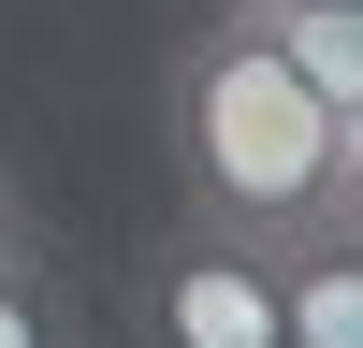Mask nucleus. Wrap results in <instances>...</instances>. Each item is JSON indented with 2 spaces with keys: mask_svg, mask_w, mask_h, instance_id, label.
I'll return each instance as SVG.
<instances>
[{
  "mask_svg": "<svg viewBox=\"0 0 363 348\" xmlns=\"http://www.w3.org/2000/svg\"><path fill=\"white\" fill-rule=\"evenodd\" d=\"M335 218H363V102L335 116Z\"/></svg>",
  "mask_w": 363,
  "mask_h": 348,
  "instance_id": "423d86ee",
  "label": "nucleus"
},
{
  "mask_svg": "<svg viewBox=\"0 0 363 348\" xmlns=\"http://www.w3.org/2000/svg\"><path fill=\"white\" fill-rule=\"evenodd\" d=\"M131 348H291L277 319V232L247 218H160L131 261Z\"/></svg>",
  "mask_w": 363,
  "mask_h": 348,
  "instance_id": "f03ea898",
  "label": "nucleus"
},
{
  "mask_svg": "<svg viewBox=\"0 0 363 348\" xmlns=\"http://www.w3.org/2000/svg\"><path fill=\"white\" fill-rule=\"evenodd\" d=\"M203 15H262V0H203Z\"/></svg>",
  "mask_w": 363,
  "mask_h": 348,
  "instance_id": "6e6552de",
  "label": "nucleus"
},
{
  "mask_svg": "<svg viewBox=\"0 0 363 348\" xmlns=\"http://www.w3.org/2000/svg\"><path fill=\"white\" fill-rule=\"evenodd\" d=\"M0 348H73V305H58V276H44V261H0Z\"/></svg>",
  "mask_w": 363,
  "mask_h": 348,
  "instance_id": "39448f33",
  "label": "nucleus"
},
{
  "mask_svg": "<svg viewBox=\"0 0 363 348\" xmlns=\"http://www.w3.org/2000/svg\"><path fill=\"white\" fill-rule=\"evenodd\" d=\"M15 247H29V218H15V174H0V261H15Z\"/></svg>",
  "mask_w": 363,
  "mask_h": 348,
  "instance_id": "0eeeda50",
  "label": "nucleus"
},
{
  "mask_svg": "<svg viewBox=\"0 0 363 348\" xmlns=\"http://www.w3.org/2000/svg\"><path fill=\"white\" fill-rule=\"evenodd\" d=\"M277 319H291V348H363V218L277 232Z\"/></svg>",
  "mask_w": 363,
  "mask_h": 348,
  "instance_id": "7ed1b4c3",
  "label": "nucleus"
},
{
  "mask_svg": "<svg viewBox=\"0 0 363 348\" xmlns=\"http://www.w3.org/2000/svg\"><path fill=\"white\" fill-rule=\"evenodd\" d=\"M247 29H262V44H277V58H291V73H306L335 116L363 102V0H262Z\"/></svg>",
  "mask_w": 363,
  "mask_h": 348,
  "instance_id": "20e7f679",
  "label": "nucleus"
},
{
  "mask_svg": "<svg viewBox=\"0 0 363 348\" xmlns=\"http://www.w3.org/2000/svg\"><path fill=\"white\" fill-rule=\"evenodd\" d=\"M160 145H174V189L203 218H247V232L335 218V102L247 15H203L160 58Z\"/></svg>",
  "mask_w": 363,
  "mask_h": 348,
  "instance_id": "f257e3e1",
  "label": "nucleus"
}]
</instances>
